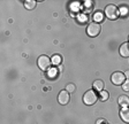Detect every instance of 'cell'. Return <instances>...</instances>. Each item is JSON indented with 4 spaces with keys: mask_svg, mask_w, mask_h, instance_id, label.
Instances as JSON below:
<instances>
[{
    "mask_svg": "<svg viewBox=\"0 0 129 124\" xmlns=\"http://www.w3.org/2000/svg\"><path fill=\"white\" fill-rule=\"evenodd\" d=\"M97 100H98V95L96 94L94 90H89L83 95V102L86 106H92L93 103L97 102Z\"/></svg>",
    "mask_w": 129,
    "mask_h": 124,
    "instance_id": "6da1fadb",
    "label": "cell"
},
{
    "mask_svg": "<svg viewBox=\"0 0 129 124\" xmlns=\"http://www.w3.org/2000/svg\"><path fill=\"white\" fill-rule=\"evenodd\" d=\"M37 65H38V67H39V69H42L43 71H46L51 68L52 61L47 55H40L37 60Z\"/></svg>",
    "mask_w": 129,
    "mask_h": 124,
    "instance_id": "7a4b0ae2",
    "label": "cell"
},
{
    "mask_svg": "<svg viewBox=\"0 0 129 124\" xmlns=\"http://www.w3.org/2000/svg\"><path fill=\"white\" fill-rule=\"evenodd\" d=\"M105 15L110 20H116L119 17V11L116 8V6L114 5H107L105 7Z\"/></svg>",
    "mask_w": 129,
    "mask_h": 124,
    "instance_id": "3957f363",
    "label": "cell"
},
{
    "mask_svg": "<svg viewBox=\"0 0 129 124\" xmlns=\"http://www.w3.org/2000/svg\"><path fill=\"white\" fill-rule=\"evenodd\" d=\"M111 82L114 85H122L126 82V75L123 73H121V71H115L111 76Z\"/></svg>",
    "mask_w": 129,
    "mask_h": 124,
    "instance_id": "277c9868",
    "label": "cell"
},
{
    "mask_svg": "<svg viewBox=\"0 0 129 124\" xmlns=\"http://www.w3.org/2000/svg\"><path fill=\"white\" fill-rule=\"evenodd\" d=\"M100 24L99 23H97V22H92V23H90V24L88 25V28H86V32H88V35L90 36V37H97V36L100 33Z\"/></svg>",
    "mask_w": 129,
    "mask_h": 124,
    "instance_id": "5b68a950",
    "label": "cell"
},
{
    "mask_svg": "<svg viewBox=\"0 0 129 124\" xmlns=\"http://www.w3.org/2000/svg\"><path fill=\"white\" fill-rule=\"evenodd\" d=\"M58 100H59V102L61 103V105H67V103L69 102V100H70L69 92L66 91V90H62V91L59 93Z\"/></svg>",
    "mask_w": 129,
    "mask_h": 124,
    "instance_id": "8992f818",
    "label": "cell"
},
{
    "mask_svg": "<svg viewBox=\"0 0 129 124\" xmlns=\"http://www.w3.org/2000/svg\"><path fill=\"white\" fill-rule=\"evenodd\" d=\"M119 52H120V55L123 57H129V43H124L120 46L119 48Z\"/></svg>",
    "mask_w": 129,
    "mask_h": 124,
    "instance_id": "52a82bcc",
    "label": "cell"
},
{
    "mask_svg": "<svg viewBox=\"0 0 129 124\" xmlns=\"http://www.w3.org/2000/svg\"><path fill=\"white\" fill-rule=\"evenodd\" d=\"M118 102L121 107L127 108L129 106V97L128 95H120L118 99Z\"/></svg>",
    "mask_w": 129,
    "mask_h": 124,
    "instance_id": "ba28073f",
    "label": "cell"
},
{
    "mask_svg": "<svg viewBox=\"0 0 129 124\" xmlns=\"http://www.w3.org/2000/svg\"><path fill=\"white\" fill-rule=\"evenodd\" d=\"M120 116H121V119L126 123H129V108H123L122 110L120 111Z\"/></svg>",
    "mask_w": 129,
    "mask_h": 124,
    "instance_id": "9c48e42d",
    "label": "cell"
},
{
    "mask_svg": "<svg viewBox=\"0 0 129 124\" xmlns=\"http://www.w3.org/2000/svg\"><path fill=\"white\" fill-rule=\"evenodd\" d=\"M92 86H93V89L97 90V91H103L105 87V83L102 81V79H97V81L93 82Z\"/></svg>",
    "mask_w": 129,
    "mask_h": 124,
    "instance_id": "30bf717a",
    "label": "cell"
},
{
    "mask_svg": "<svg viewBox=\"0 0 129 124\" xmlns=\"http://www.w3.org/2000/svg\"><path fill=\"white\" fill-rule=\"evenodd\" d=\"M51 61H52V63H53V65L58 66V65H60V63L62 62V57L60 56L59 54H54L53 57L51 59Z\"/></svg>",
    "mask_w": 129,
    "mask_h": 124,
    "instance_id": "8fae6325",
    "label": "cell"
},
{
    "mask_svg": "<svg viewBox=\"0 0 129 124\" xmlns=\"http://www.w3.org/2000/svg\"><path fill=\"white\" fill-rule=\"evenodd\" d=\"M103 19H104V14L102 13V12H96V14L93 15V20H94V22H102L103 21Z\"/></svg>",
    "mask_w": 129,
    "mask_h": 124,
    "instance_id": "7c38bea8",
    "label": "cell"
},
{
    "mask_svg": "<svg viewBox=\"0 0 129 124\" xmlns=\"http://www.w3.org/2000/svg\"><path fill=\"white\" fill-rule=\"evenodd\" d=\"M24 7H25L27 9H34L36 7V1H34V0L25 1V3H24Z\"/></svg>",
    "mask_w": 129,
    "mask_h": 124,
    "instance_id": "4fadbf2b",
    "label": "cell"
},
{
    "mask_svg": "<svg viewBox=\"0 0 129 124\" xmlns=\"http://www.w3.org/2000/svg\"><path fill=\"white\" fill-rule=\"evenodd\" d=\"M100 100H102V101H106V100L108 99V97H110V95H108V92L107 91H105V90H103V91H100Z\"/></svg>",
    "mask_w": 129,
    "mask_h": 124,
    "instance_id": "5bb4252c",
    "label": "cell"
},
{
    "mask_svg": "<svg viewBox=\"0 0 129 124\" xmlns=\"http://www.w3.org/2000/svg\"><path fill=\"white\" fill-rule=\"evenodd\" d=\"M75 90H76V87L74 84H68L67 87H66V91H68V92H75Z\"/></svg>",
    "mask_w": 129,
    "mask_h": 124,
    "instance_id": "9a60e30c",
    "label": "cell"
},
{
    "mask_svg": "<svg viewBox=\"0 0 129 124\" xmlns=\"http://www.w3.org/2000/svg\"><path fill=\"white\" fill-rule=\"evenodd\" d=\"M122 89H123L124 91H129V79L122 84Z\"/></svg>",
    "mask_w": 129,
    "mask_h": 124,
    "instance_id": "2e32d148",
    "label": "cell"
},
{
    "mask_svg": "<svg viewBox=\"0 0 129 124\" xmlns=\"http://www.w3.org/2000/svg\"><path fill=\"white\" fill-rule=\"evenodd\" d=\"M84 7L86 8V11H90V9L92 8V5H91V1H86L85 5H84Z\"/></svg>",
    "mask_w": 129,
    "mask_h": 124,
    "instance_id": "e0dca14e",
    "label": "cell"
},
{
    "mask_svg": "<svg viewBox=\"0 0 129 124\" xmlns=\"http://www.w3.org/2000/svg\"><path fill=\"white\" fill-rule=\"evenodd\" d=\"M96 124H106V119H104V118H99L98 121H97V123Z\"/></svg>",
    "mask_w": 129,
    "mask_h": 124,
    "instance_id": "ac0fdd59",
    "label": "cell"
},
{
    "mask_svg": "<svg viewBox=\"0 0 129 124\" xmlns=\"http://www.w3.org/2000/svg\"><path fill=\"white\" fill-rule=\"evenodd\" d=\"M124 75H126V78H129V71H127Z\"/></svg>",
    "mask_w": 129,
    "mask_h": 124,
    "instance_id": "d6986e66",
    "label": "cell"
},
{
    "mask_svg": "<svg viewBox=\"0 0 129 124\" xmlns=\"http://www.w3.org/2000/svg\"><path fill=\"white\" fill-rule=\"evenodd\" d=\"M128 40H129V37H128Z\"/></svg>",
    "mask_w": 129,
    "mask_h": 124,
    "instance_id": "ffe728a7",
    "label": "cell"
}]
</instances>
